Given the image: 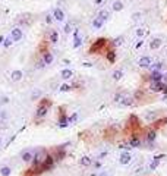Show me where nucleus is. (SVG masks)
Wrapping results in <instances>:
<instances>
[{"label": "nucleus", "mask_w": 167, "mask_h": 176, "mask_svg": "<svg viewBox=\"0 0 167 176\" xmlns=\"http://www.w3.org/2000/svg\"><path fill=\"white\" fill-rule=\"evenodd\" d=\"M107 38H97L92 44H91V47H90V50H88V53L90 55H95V53H100L105 46H107Z\"/></svg>", "instance_id": "f03ea898"}, {"label": "nucleus", "mask_w": 167, "mask_h": 176, "mask_svg": "<svg viewBox=\"0 0 167 176\" xmlns=\"http://www.w3.org/2000/svg\"><path fill=\"white\" fill-rule=\"evenodd\" d=\"M144 118H145V120H148V122H154L155 119H158V110L147 112V113L144 114Z\"/></svg>", "instance_id": "2eb2a0df"}, {"label": "nucleus", "mask_w": 167, "mask_h": 176, "mask_svg": "<svg viewBox=\"0 0 167 176\" xmlns=\"http://www.w3.org/2000/svg\"><path fill=\"white\" fill-rule=\"evenodd\" d=\"M22 37H24V32H22V30L19 28V26H15V28H12V31H10V38L13 40V43L21 41Z\"/></svg>", "instance_id": "39448f33"}, {"label": "nucleus", "mask_w": 167, "mask_h": 176, "mask_svg": "<svg viewBox=\"0 0 167 176\" xmlns=\"http://www.w3.org/2000/svg\"><path fill=\"white\" fill-rule=\"evenodd\" d=\"M60 76L63 78V79H70V78L73 76V72H72L70 69H63V70L60 72Z\"/></svg>", "instance_id": "a878e982"}, {"label": "nucleus", "mask_w": 167, "mask_h": 176, "mask_svg": "<svg viewBox=\"0 0 167 176\" xmlns=\"http://www.w3.org/2000/svg\"><path fill=\"white\" fill-rule=\"evenodd\" d=\"M2 44H3V46H5L6 49H9V47H10L12 44H13V40H12L10 37H6V38L3 40V43H2Z\"/></svg>", "instance_id": "c9c22d12"}, {"label": "nucleus", "mask_w": 167, "mask_h": 176, "mask_svg": "<svg viewBox=\"0 0 167 176\" xmlns=\"http://www.w3.org/2000/svg\"><path fill=\"white\" fill-rule=\"evenodd\" d=\"M79 163H81V166L88 167V166H91V164H92V158H91V157H88V156H84V157H81Z\"/></svg>", "instance_id": "393cba45"}, {"label": "nucleus", "mask_w": 167, "mask_h": 176, "mask_svg": "<svg viewBox=\"0 0 167 176\" xmlns=\"http://www.w3.org/2000/svg\"><path fill=\"white\" fill-rule=\"evenodd\" d=\"M120 103H122V106H130L134 103V99H132V97H122Z\"/></svg>", "instance_id": "473e14b6"}, {"label": "nucleus", "mask_w": 167, "mask_h": 176, "mask_svg": "<svg viewBox=\"0 0 167 176\" xmlns=\"http://www.w3.org/2000/svg\"><path fill=\"white\" fill-rule=\"evenodd\" d=\"M22 78H24V74H22V70H13V72L10 74V79L13 82H19V81H22Z\"/></svg>", "instance_id": "dca6fc26"}, {"label": "nucleus", "mask_w": 167, "mask_h": 176, "mask_svg": "<svg viewBox=\"0 0 167 176\" xmlns=\"http://www.w3.org/2000/svg\"><path fill=\"white\" fill-rule=\"evenodd\" d=\"M38 106H44V107H51V106H53V101L50 100V99H43L41 101H40V104Z\"/></svg>", "instance_id": "72a5a7b5"}, {"label": "nucleus", "mask_w": 167, "mask_h": 176, "mask_svg": "<svg viewBox=\"0 0 167 176\" xmlns=\"http://www.w3.org/2000/svg\"><path fill=\"white\" fill-rule=\"evenodd\" d=\"M48 157V153L46 148H41V150H37L34 153V158H32V166H40L41 163H44V160Z\"/></svg>", "instance_id": "7ed1b4c3"}, {"label": "nucleus", "mask_w": 167, "mask_h": 176, "mask_svg": "<svg viewBox=\"0 0 167 176\" xmlns=\"http://www.w3.org/2000/svg\"><path fill=\"white\" fill-rule=\"evenodd\" d=\"M50 156H51L53 158H54V162H60V160H63L65 156H66L65 145H59V147H56V148H53Z\"/></svg>", "instance_id": "20e7f679"}, {"label": "nucleus", "mask_w": 167, "mask_h": 176, "mask_svg": "<svg viewBox=\"0 0 167 176\" xmlns=\"http://www.w3.org/2000/svg\"><path fill=\"white\" fill-rule=\"evenodd\" d=\"M163 157H164V156H155V157L153 158V162L149 163V169H151V170H155L157 166L160 164V158H163Z\"/></svg>", "instance_id": "4be33fe9"}, {"label": "nucleus", "mask_w": 167, "mask_h": 176, "mask_svg": "<svg viewBox=\"0 0 167 176\" xmlns=\"http://www.w3.org/2000/svg\"><path fill=\"white\" fill-rule=\"evenodd\" d=\"M48 41H50L51 44H56V43L59 41V34H57V31L53 30V31L50 32V38H48Z\"/></svg>", "instance_id": "cd10ccee"}, {"label": "nucleus", "mask_w": 167, "mask_h": 176, "mask_svg": "<svg viewBox=\"0 0 167 176\" xmlns=\"http://www.w3.org/2000/svg\"><path fill=\"white\" fill-rule=\"evenodd\" d=\"M166 56H167V50H166Z\"/></svg>", "instance_id": "8fccbe9b"}, {"label": "nucleus", "mask_w": 167, "mask_h": 176, "mask_svg": "<svg viewBox=\"0 0 167 176\" xmlns=\"http://www.w3.org/2000/svg\"><path fill=\"white\" fill-rule=\"evenodd\" d=\"M72 31H73V30H72V24H70V22L65 24V26H63V32H65V34H70Z\"/></svg>", "instance_id": "4c0bfd02"}, {"label": "nucleus", "mask_w": 167, "mask_h": 176, "mask_svg": "<svg viewBox=\"0 0 167 176\" xmlns=\"http://www.w3.org/2000/svg\"><path fill=\"white\" fill-rule=\"evenodd\" d=\"M128 129L134 134V137H138V132L141 131V122H139V119H138V116H135V114H130L129 116V119H128Z\"/></svg>", "instance_id": "f257e3e1"}, {"label": "nucleus", "mask_w": 167, "mask_h": 176, "mask_svg": "<svg viewBox=\"0 0 167 176\" xmlns=\"http://www.w3.org/2000/svg\"><path fill=\"white\" fill-rule=\"evenodd\" d=\"M81 46H82V40H81V37H79V35H76L75 40H73V49H79Z\"/></svg>", "instance_id": "f704fd0d"}, {"label": "nucleus", "mask_w": 167, "mask_h": 176, "mask_svg": "<svg viewBox=\"0 0 167 176\" xmlns=\"http://www.w3.org/2000/svg\"><path fill=\"white\" fill-rule=\"evenodd\" d=\"M100 3H103V0H95V5H100Z\"/></svg>", "instance_id": "de8ad7c7"}, {"label": "nucleus", "mask_w": 167, "mask_h": 176, "mask_svg": "<svg viewBox=\"0 0 167 176\" xmlns=\"http://www.w3.org/2000/svg\"><path fill=\"white\" fill-rule=\"evenodd\" d=\"M161 44H163L161 38H153L151 41H149V49H151V50H158L161 47Z\"/></svg>", "instance_id": "f3484780"}, {"label": "nucleus", "mask_w": 167, "mask_h": 176, "mask_svg": "<svg viewBox=\"0 0 167 176\" xmlns=\"http://www.w3.org/2000/svg\"><path fill=\"white\" fill-rule=\"evenodd\" d=\"M41 59L44 60V63L46 65H51L53 63V60H54V56H53V53L46 50V51H43L41 53Z\"/></svg>", "instance_id": "1a4fd4ad"}, {"label": "nucleus", "mask_w": 167, "mask_h": 176, "mask_svg": "<svg viewBox=\"0 0 167 176\" xmlns=\"http://www.w3.org/2000/svg\"><path fill=\"white\" fill-rule=\"evenodd\" d=\"M76 120H78V113H73L72 116L69 118V123H75Z\"/></svg>", "instance_id": "a19ab883"}, {"label": "nucleus", "mask_w": 167, "mask_h": 176, "mask_svg": "<svg viewBox=\"0 0 167 176\" xmlns=\"http://www.w3.org/2000/svg\"><path fill=\"white\" fill-rule=\"evenodd\" d=\"M153 123H154V125H153V128H154V129H158V128L164 126L166 123H167V118H163V119H155Z\"/></svg>", "instance_id": "5701e85b"}, {"label": "nucleus", "mask_w": 167, "mask_h": 176, "mask_svg": "<svg viewBox=\"0 0 167 176\" xmlns=\"http://www.w3.org/2000/svg\"><path fill=\"white\" fill-rule=\"evenodd\" d=\"M97 18H100L101 21H109L110 19V12L107 11V9H101V11L98 12V15H97Z\"/></svg>", "instance_id": "aec40b11"}, {"label": "nucleus", "mask_w": 167, "mask_h": 176, "mask_svg": "<svg viewBox=\"0 0 167 176\" xmlns=\"http://www.w3.org/2000/svg\"><path fill=\"white\" fill-rule=\"evenodd\" d=\"M48 113V107H44V106H38V109H37V113H35V116H37V119H43L46 114Z\"/></svg>", "instance_id": "6ab92c4d"}, {"label": "nucleus", "mask_w": 167, "mask_h": 176, "mask_svg": "<svg viewBox=\"0 0 167 176\" xmlns=\"http://www.w3.org/2000/svg\"><path fill=\"white\" fill-rule=\"evenodd\" d=\"M7 101H9L7 97H2V100H0V104H5V103H7Z\"/></svg>", "instance_id": "49530a36"}, {"label": "nucleus", "mask_w": 167, "mask_h": 176, "mask_svg": "<svg viewBox=\"0 0 167 176\" xmlns=\"http://www.w3.org/2000/svg\"><path fill=\"white\" fill-rule=\"evenodd\" d=\"M123 41H125V38L122 37V35H119V37H116L113 40V43H111V47H117V46H122L123 44Z\"/></svg>", "instance_id": "7c9ffc66"}, {"label": "nucleus", "mask_w": 167, "mask_h": 176, "mask_svg": "<svg viewBox=\"0 0 167 176\" xmlns=\"http://www.w3.org/2000/svg\"><path fill=\"white\" fill-rule=\"evenodd\" d=\"M51 15H53V18H54L56 21H59V22H63L65 21V12L62 11L60 7H54L53 9V12H51Z\"/></svg>", "instance_id": "6e6552de"}, {"label": "nucleus", "mask_w": 167, "mask_h": 176, "mask_svg": "<svg viewBox=\"0 0 167 176\" xmlns=\"http://www.w3.org/2000/svg\"><path fill=\"white\" fill-rule=\"evenodd\" d=\"M44 66H46V63H44V60H43V59L37 62V68H44Z\"/></svg>", "instance_id": "a18cd8bd"}, {"label": "nucleus", "mask_w": 167, "mask_h": 176, "mask_svg": "<svg viewBox=\"0 0 167 176\" xmlns=\"http://www.w3.org/2000/svg\"><path fill=\"white\" fill-rule=\"evenodd\" d=\"M163 74L161 70H154V72H151V75H149V81H163Z\"/></svg>", "instance_id": "a211bd4d"}, {"label": "nucleus", "mask_w": 167, "mask_h": 176, "mask_svg": "<svg viewBox=\"0 0 167 176\" xmlns=\"http://www.w3.org/2000/svg\"><path fill=\"white\" fill-rule=\"evenodd\" d=\"M69 118L66 116V113L63 112V107H60V116H59V126L60 128H66L69 126Z\"/></svg>", "instance_id": "423d86ee"}, {"label": "nucleus", "mask_w": 167, "mask_h": 176, "mask_svg": "<svg viewBox=\"0 0 167 176\" xmlns=\"http://www.w3.org/2000/svg\"><path fill=\"white\" fill-rule=\"evenodd\" d=\"M10 173H12V169L9 166H2L0 167V175L2 176H9Z\"/></svg>", "instance_id": "c756f323"}, {"label": "nucleus", "mask_w": 167, "mask_h": 176, "mask_svg": "<svg viewBox=\"0 0 167 176\" xmlns=\"http://www.w3.org/2000/svg\"><path fill=\"white\" fill-rule=\"evenodd\" d=\"M103 25H104V21H101L100 18H94L92 19V28L94 30H101Z\"/></svg>", "instance_id": "b1692460"}, {"label": "nucleus", "mask_w": 167, "mask_h": 176, "mask_svg": "<svg viewBox=\"0 0 167 176\" xmlns=\"http://www.w3.org/2000/svg\"><path fill=\"white\" fill-rule=\"evenodd\" d=\"M24 176H34V172H32V169H28V170H25Z\"/></svg>", "instance_id": "c03bdc74"}, {"label": "nucleus", "mask_w": 167, "mask_h": 176, "mask_svg": "<svg viewBox=\"0 0 167 176\" xmlns=\"http://www.w3.org/2000/svg\"><path fill=\"white\" fill-rule=\"evenodd\" d=\"M107 60L110 62V63H114V62H116V51L110 49L107 51Z\"/></svg>", "instance_id": "c85d7f7f"}, {"label": "nucleus", "mask_w": 167, "mask_h": 176, "mask_svg": "<svg viewBox=\"0 0 167 176\" xmlns=\"http://www.w3.org/2000/svg\"><path fill=\"white\" fill-rule=\"evenodd\" d=\"M53 19H54V18H53V15H47V16H46V22H47V24H51Z\"/></svg>", "instance_id": "37998d69"}, {"label": "nucleus", "mask_w": 167, "mask_h": 176, "mask_svg": "<svg viewBox=\"0 0 167 176\" xmlns=\"http://www.w3.org/2000/svg\"><path fill=\"white\" fill-rule=\"evenodd\" d=\"M21 158H22V162H25V163L32 162V158H34V151H32V150H25V151L21 154Z\"/></svg>", "instance_id": "f8f14e48"}, {"label": "nucleus", "mask_w": 167, "mask_h": 176, "mask_svg": "<svg viewBox=\"0 0 167 176\" xmlns=\"http://www.w3.org/2000/svg\"><path fill=\"white\" fill-rule=\"evenodd\" d=\"M157 138V129L151 128V129H148L145 132V139H147V143H154Z\"/></svg>", "instance_id": "9b49d317"}, {"label": "nucleus", "mask_w": 167, "mask_h": 176, "mask_svg": "<svg viewBox=\"0 0 167 176\" xmlns=\"http://www.w3.org/2000/svg\"><path fill=\"white\" fill-rule=\"evenodd\" d=\"M151 63H153V60H151V57H149V56H142V57L138 60V66L139 68H149V66H151Z\"/></svg>", "instance_id": "9d476101"}, {"label": "nucleus", "mask_w": 167, "mask_h": 176, "mask_svg": "<svg viewBox=\"0 0 167 176\" xmlns=\"http://www.w3.org/2000/svg\"><path fill=\"white\" fill-rule=\"evenodd\" d=\"M141 16H142V13H141V12H136V13L132 15V19H134V21H139Z\"/></svg>", "instance_id": "79ce46f5"}, {"label": "nucleus", "mask_w": 167, "mask_h": 176, "mask_svg": "<svg viewBox=\"0 0 167 176\" xmlns=\"http://www.w3.org/2000/svg\"><path fill=\"white\" fill-rule=\"evenodd\" d=\"M145 32H147V31H145V28H138L135 34H136V37H144Z\"/></svg>", "instance_id": "ea45409f"}, {"label": "nucleus", "mask_w": 167, "mask_h": 176, "mask_svg": "<svg viewBox=\"0 0 167 176\" xmlns=\"http://www.w3.org/2000/svg\"><path fill=\"white\" fill-rule=\"evenodd\" d=\"M41 97V90H34V93H32V95H31V100H38Z\"/></svg>", "instance_id": "e433bc0d"}, {"label": "nucleus", "mask_w": 167, "mask_h": 176, "mask_svg": "<svg viewBox=\"0 0 167 176\" xmlns=\"http://www.w3.org/2000/svg\"><path fill=\"white\" fill-rule=\"evenodd\" d=\"M149 69H151V72H154V70H161V69H163V63H161V62H155V63H151Z\"/></svg>", "instance_id": "2f4dec72"}, {"label": "nucleus", "mask_w": 167, "mask_h": 176, "mask_svg": "<svg viewBox=\"0 0 167 176\" xmlns=\"http://www.w3.org/2000/svg\"><path fill=\"white\" fill-rule=\"evenodd\" d=\"M123 9H125V5H123L122 0H114L111 3V11L113 12H122Z\"/></svg>", "instance_id": "4468645a"}, {"label": "nucleus", "mask_w": 167, "mask_h": 176, "mask_svg": "<svg viewBox=\"0 0 167 176\" xmlns=\"http://www.w3.org/2000/svg\"><path fill=\"white\" fill-rule=\"evenodd\" d=\"M111 78L114 79V81H119V79H122V78H123V70H122V69H116V70H113Z\"/></svg>", "instance_id": "bb28decb"}, {"label": "nucleus", "mask_w": 167, "mask_h": 176, "mask_svg": "<svg viewBox=\"0 0 167 176\" xmlns=\"http://www.w3.org/2000/svg\"><path fill=\"white\" fill-rule=\"evenodd\" d=\"M0 145H2V138H0Z\"/></svg>", "instance_id": "09e8293b"}, {"label": "nucleus", "mask_w": 167, "mask_h": 176, "mask_svg": "<svg viewBox=\"0 0 167 176\" xmlns=\"http://www.w3.org/2000/svg\"><path fill=\"white\" fill-rule=\"evenodd\" d=\"M130 160H132V156L128 151H123L120 154V157H119V163L120 164H128V163H130Z\"/></svg>", "instance_id": "ddd939ff"}, {"label": "nucleus", "mask_w": 167, "mask_h": 176, "mask_svg": "<svg viewBox=\"0 0 167 176\" xmlns=\"http://www.w3.org/2000/svg\"><path fill=\"white\" fill-rule=\"evenodd\" d=\"M59 90H60L62 93H67V91H70V90H72V87H70V85H67V84H62Z\"/></svg>", "instance_id": "58836bf2"}, {"label": "nucleus", "mask_w": 167, "mask_h": 176, "mask_svg": "<svg viewBox=\"0 0 167 176\" xmlns=\"http://www.w3.org/2000/svg\"><path fill=\"white\" fill-rule=\"evenodd\" d=\"M141 144H142V143H141V139H139L138 137H132V138L129 139V145H130L132 148H139Z\"/></svg>", "instance_id": "412c9836"}, {"label": "nucleus", "mask_w": 167, "mask_h": 176, "mask_svg": "<svg viewBox=\"0 0 167 176\" xmlns=\"http://www.w3.org/2000/svg\"><path fill=\"white\" fill-rule=\"evenodd\" d=\"M31 15L29 13H24V15H19L16 18V22L19 24V25H29L31 22H32V19H31Z\"/></svg>", "instance_id": "0eeeda50"}]
</instances>
